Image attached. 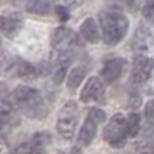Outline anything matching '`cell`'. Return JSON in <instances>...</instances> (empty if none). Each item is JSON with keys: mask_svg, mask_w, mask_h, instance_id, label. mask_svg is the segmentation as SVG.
Listing matches in <instances>:
<instances>
[{"mask_svg": "<svg viewBox=\"0 0 154 154\" xmlns=\"http://www.w3.org/2000/svg\"><path fill=\"white\" fill-rule=\"evenodd\" d=\"M12 106L28 118H43L47 114L43 95L28 85H17L12 90Z\"/></svg>", "mask_w": 154, "mask_h": 154, "instance_id": "1", "label": "cell"}, {"mask_svg": "<svg viewBox=\"0 0 154 154\" xmlns=\"http://www.w3.org/2000/svg\"><path fill=\"white\" fill-rule=\"evenodd\" d=\"M99 26L106 45H118L128 31V19L118 9H106L99 14Z\"/></svg>", "mask_w": 154, "mask_h": 154, "instance_id": "2", "label": "cell"}, {"mask_svg": "<svg viewBox=\"0 0 154 154\" xmlns=\"http://www.w3.org/2000/svg\"><path fill=\"white\" fill-rule=\"evenodd\" d=\"M50 47L56 52V57H73V54L80 49V36L71 28L59 26L52 31Z\"/></svg>", "mask_w": 154, "mask_h": 154, "instance_id": "3", "label": "cell"}, {"mask_svg": "<svg viewBox=\"0 0 154 154\" xmlns=\"http://www.w3.org/2000/svg\"><path fill=\"white\" fill-rule=\"evenodd\" d=\"M102 135H104V140L109 146L116 147V149L123 147L126 142V137H128V121H126V116L119 114V112L114 114L111 118V121L106 125Z\"/></svg>", "mask_w": 154, "mask_h": 154, "instance_id": "4", "label": "cell"}, {"mask_svg": "<svg viewBox=\"0 0 154 154\" xmlns=\"http://www.w3.org/2000/svg\"><path fill=\"white\" fill-rule=\"evenodd\" d=\"M76 125H78V106L76 102H66L63 106V109L59 112V118H57V132L63 139L69 140L75 137L76 132Z\"/></svg>", "mask_w": 154, "mask_h": 154, "instance_id": "5", "label": "cell"}, {"mask_svg": "<svg viewBox=\"0 0 154 154\" xmlns=\"http://www.w3.org/2000/svg\"><path fill=\"white\" fill-rule=\"evenodd\" d=\"M106 119V112L102 109H97V107H92L87 118H85L83 125L80 128V133H78V144L80 146H90L94 139H95V133H97V126L99 123H102Z\"/></svg>", "mask_w": 154, "mask_h": 154, "instance_id": "6", "label": "cell"}, {"mask_svg": "<svg viewBox=\"0 0 154 154\" xmlns=\"http://www.w3.org/2000/svg\"><path fill=\"white\" fill-rule=\"evenodd\" d=\"M152 71H154V59L151 56H142V54L133 56L130 80L135 85L149 82V78L152 76Z\"/></svg>", "mask_w": 154, "mask_h": 154, "instance_id": "7", "label": "cell"}, {"mask_svg": "<svg viewBox=\"0 0 154 154\" xmlns=\"http://www.w3.org/2000/svg\"><path fill=\"white\" fill-rule=\"evenodd\" d=\"M52 142L50 133L47 132H38L26 142L19 144L14 147L12 154H47V147Z\"/></svg>", "mask_w": 154, "mask_h": 154, "instance_id": "8", "label": "cell"}, {"mask_svg": "<svg viewBox=\"0 0 154 154\" xmlns=\"http://www.w3.org/2000/svg\"><path fill=\"white\" fill-rule=\"evenodd\" d=\"M106 88H104V82L97 76H90L87 80L85 87L82 88L80 94V100L82 102H95V104H102L106 100Z\"/></svg>", "mask_w": 154, "mask_h": 154, "instance_id": "9", "label": "cell"}, {"mask_svg": "<svg viewBox=\"0 0 154 154\" xmlns=\"http://www.w3.org/2000/svg\"><path fill=\"white\" fill-rule=\"evenodd\" d=\"M132 50L135 52V56H149L154 50V38L147 26H139L135 29V35L132 38Z\"/></svg>", "mask_w": 154, "mask_h": 154, "instance_id": "10", "label": "cell"}, {"mask_svg": "<svg viewBox=\"0 0 154 154\" xmlns=\"http://www.w3.org/2000/svg\"><path fill=\"white\" fill-rule=\"evenodd\" d=\"M125 68H126V61L123 57H109V59H106L104 64H102V71H100V76L104 80V83L116 82L123 75Z\"/></svg>", "mask_w": 154, "mask_h": 154, "instance_id": "11", "label": "cell"}, {"mask_svg": "<svg viewBox=\"0 0 154 154\" xmlns=\"http://www.w3.org/2000/svg\"><path fill=\"white\" fill-rule=\"evenodd\" d=\"M7 75L9 76H14V78H21V80H35L38 76V71L28 61H23L19 57H14Z\"/></svg>", "mask_w": 154, "mask_h": 154, "instance_id": "12", "label": "cell"}, {"mask_svg": "<svg viewBox=\"0 0 154 154\" xmlns=\"http://www.w3.org/2000/svg\"><path fill=\"white\" fill-rule=\"evenodd\" d=\"M80 35L85 42L88 43H97L100 40V33H99V24L94 17H87L82 24H80Z\"/></svg>", "mask_w": 154, "mask_h": 154, "instance_id": "13", "label": "cell"}, {"mask_svg": "<svg viewBox=\"0 0 154 154\" xmlns=\"http://www.w3.org/2000/svg\"><path fill=\"white\" fill-rule=\"evenodd\" d=\"M23 23L19 17H14V16H0V33L5 35L7 38H14L19 29H21Z\"/></svg>", "mask_w": 154, "mask_h": 154, "instance_id": "14", "label": "cell"}, {"mask_svg": "<svg viewBox=\"0 0 154 154\" xmlns=\"http://www.w3.org/2000/svg\"><path fill=\"white\" fill-rule=\"evenodd\" d=\"M17 125H19V116L16 114L14 109H0V137H4Z\"/></svg>", "mask_w": 154, "mask_h": 154, "instance_id": "15", "label": "cell"}, {"mask_svg": "<svg viewBox=\"0 0 154 154\" xmlns=\"http://www.w3.org/2000/svg\"><path fill=\"white\" fill-rule=\"evenodd\" d=\"M71 59L73 57H56V63L52 66V80L54 83H61L64 78H66V71H68V66H69Z\"/></svg>", "mask_w": 154, "mask_h": 154, "instance_id": "16", "label": "cell"}, {"mask_svg": "<svg viewBox=\"0 0 154 154\" xmlns=\"http://www.w3.org/2000/svg\"><path fill=\"white\" fill-rule=\"evenodd\" d=\"M85 75H87V68L85 66H76V68H73L69 71V75L66 78V83H68V88L69 90H76L80 83L83 82Z\"/></svg>", "mask_w": 154, "mask_h": 154, "instance_id": "17", "label": "cell"}, {"mask_svg": "<svg viewBox=\"0 0 154 154\" xmlns=\"http://www.w3.org/2000/svg\"><path fill=\"white\" fill-rule=\"evenodd\" d=\"M144 118H146V130H144V135L146 139L151 137V133H154V99L149 100L144 107Z\"/></svg>", "mask_w": 154, "mask_h": 154, "instance_id": "18", "label": "cell"}, {"mask_svg": "<svg viewBox=\"0 0 154 154\" xmlns=\"http://www.w3.org/2000/svg\"><path fill=\"white\" fill-rule=\"evenodd\" d=\"M26 9H28L31 14L45 16V14L50 12L52 4H50V2H28V4H26Z\"/></svg>", "mask_w": 154, "mask_h": 154, "instance_id": "19", "label": "cell"}, {"mask_svg": "<svg viewBox=\"0 0 154 154\" xmlns=\"http://www.w3.org/2000/svg\"><path fill=\"white\" fill-rule=\"evenodd\" d=\"M126 121H128V135L135 137L140 132V116L137 112H130L126 116Z\"/></svg>", "mask_w": 154, "mask_h": 154, "instance_id": "20", "label": "cell"}, {"mask_svg": "<svg viewBox=\"0 0 154 154\" xmlns=\"http://www.w3.org/2000/svg\"><path fill=\"white\" fill-rule=\"evenodd\" d=\"M135 154H154V139H144L135 144Z\"/></svg>", "mask_w": 154, "mask_h": 154, "instance_id": "21", "label": "cell"}, {"mask_svg": "<svg viewBox=\"0 0 154 154\" xmlns=\"http://www.w3.org/2000/svg\"><path fill=\"white\" fill-rule=\"evenodd\" d=\"M0 104L7 106V109H14L12 106V92L7 88V85L0 82Z\"/></svg>", "mask_w": 154, "mask_h": 154, "instance_id": "22", "label": "cell"}, {"mask_svg": "<svg viewBox=\"0 0 154 154\" xmlns=\"http://www.w3.org/2000/svg\"><path fill=\"white\" fill-rule=\"evenodd\" d=\"M12 59H14V57H11L5 50L0 49V75H7L9 73L11 64H12Z\"/></svg>", "mask_w": 154, "mask_h": 154, "instance_id": "23", "label": "cell"}, {"mask_svg": "<svg viewBox=\"0 0 154 154\" xmlns=\"http://www.w3.org/2000/svg\"><path fill=\"white\" fill-rule=\"evenodd\" d=\"M142 16L149 24H154V2H146L142 5Z\"/></svg>", "mask_w": 154, "mask_h": 154, "instance_id": "24", "label": "cell"}, {"mask_svg": "<svg viewBox=\"0 0 154 154\" xmlns=\"http://www.w3.org/2000/svg\"><path fill=\"white\" fill-rule=\"evenodd\" d=\"M54 11H56L57 17H59L61 21H66V19L69 17V12H68V9H64L63 5H56V7H54Z\"/></svg>", "mask_w": 154, "mask_h": 154, "instance_id": "25", "label": "cell"}, {"mask_svg": "<svg viewBox=\"0 0 154 154\" xmlns=\"http://www.w3.org/2000/svg\"><path fill=\"white\" fill-rule=\"evenodd\" d=\"M7 151H9V147L5 144V140L0 139V154H7Z\"/></svg>", "mask_w": 154, "mask_h": 154, "instance_id": "26", "label": "cell"}]
</instances>
